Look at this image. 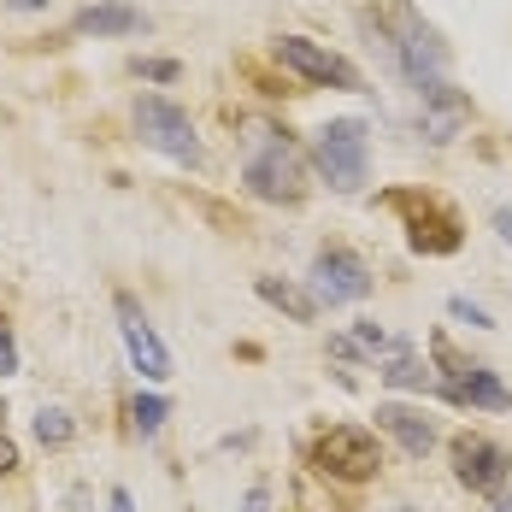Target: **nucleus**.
I'll list each match as a JSON object with an SVG mask.
<instances>
[{"label": "nucleus", "mask_w": 512, "mask_h": 512, "mask_svg": "<svg viewBox=\"0 0 512 512\" xmlns=\"http://www.w3.org/2000/svg\"><path fill=\"white\" fill-rule=\"evenodd\" d=\"M418 101H424V142H436V148L454 142L465 130V118H471V101H465L454 83H436V89H424Z\"/></svg>", "instance_id": "nucleus-12"}, {"label": "nucleus", "mask_w": 512, "mask_h": 512, "mask_svg": "<svg viewBox=\"0 0 512 512\" xmlns=\"http://www.w3.org/2000/svg\"><path fill=\"white\" fill-rule=\"evenodd\" d=\"M36 442H42V448H65V442H71V412L65 407L36 412Z\"/></svg>", "instance_id": "nucleus-17"}, {"label": "nucleus", "mask_w": 512, "mask_h": 512, "mask_svg": "<svg viewBox=\"0 0 512 512\" xmlns=\"http://www.w3.org/2000/svg\"><path fill=\"white\" fill-rule=\"evenodd\" d=\"M377 430H389L412 460H424V454L436 448V424H430V412L407 407V401H383V407H377Z\"/></svg>", "instance_id": "nucleus-13"}, {"label": "nucleus", "mask_w": 512, "mask_h": 512, "mask_svg": "<svg viewBox=\"0 0 512 512\" xmlns=\"http://www.w3.org/2000/svg\"><path fill=\"white\" fill-rule=\"evenodd\" d=\"M71 30H77V36H136V30H142V12L124 6V0H106V6H83V12L71 18Z\"/></svg>", "instance_id": "nucleus-14"}, {"label": "nucleus", "mask_w": 512, "mask_h": 512, "mask_svg": "<svg viewBox=\"0 0 512 512\" xmlns=\"http://www.w3.org/2000/svg\"><path fill=\"white\" fill-rule=\"evenodd\" d=\"M118 330H124L130 365H136L148 383H165V377H171V348L159 342V330L148 324V312L136 307V295H118Z\"/></svg>", "instance_id": "nucleus-11"}, {"label": "nucleus", "mask_w": 512, "mask_h": 512, "mask_svg": "<svg viewBox=\"0 0 512 512\" xmlns=\"http://www.w3.org/2000/svg\"><path fill=\"white\" fill-rule=\"evenodd\" d=\"M18 471V448H12V436L0 430V477H12Z\"/></svg>", "instance_id": "nucleus-22"}, {"label": "nucleus", "mask_w": 512, "mask_h": 512, "mask_svg": "<svg viewBox=\"0 0 512 512\" xmlns=\"http://www.w3.org/2000/svg\"><path fill=\"white\" fill-rule=\"evenodd\" d=\"M242 512H265V489H248V501H242Z\"/></svg>", "instance_id": "nucleus-25"}, {"label": "nucleus", "mask_w": 512, "mask_h": 512, "mask_svg": "<svg viewBox=\"0 0 512 512\" xmlns=\"http://www.w3.org/2000/svg\"><path fill=\"white\" fill-rule=\"evenodd\" d=\"M383 206L407 218V242L418 248V254H454V248L465 242L460 212L442 201V195H424V189H395V195H383Z\"/></svg>", "instance_id": "nucleus-3"}, {"label": "nucleus", "mask_w": 512, "mask_h": 512, "mask_svg": "<svg viewBox=\"0 0 512 512\" xmlns=\"http://www.w3.org/2000/svg\"><path fill=\"white\" fill-rule=\"evenodd\" d=\"M18 371V342H12V330L0 324V377H12Z\"/></svg>", "instance_id": "nucleus-20"}, {"label": "nucleus", "mask_w": 512, "mask_h": 512, "mask_svg": "<svg viewBox=\"0 0 512 512\" xmlns=\"http://www.w3.org/2000/svg\"><path fill=\"white\" fill-rule=\"evenodd\" d=\"M495 512H512V483H507V495H501V501H495Z\"/></svg>", "instance_id": "nucleus-27"}, {"label": "nucleus", "mask_w": 512, "mask_h": 512, "mask_svg": "<svg viewBox=\"0 0 512 512\" xmlns=\"http://www.w3.org/2000/svg\"><path fill=\"white\" fill-rule=\"evenodd\" d=\"M312 465L324 477H336V483H365V477H377L383 454H377V436L365 424H330L312 442Z\"/></svg>", "instance_id": "nucleus-6"}, {"label": "nucleus", "mask_w": 512, "mask_h": 512, "mask_svg": "<svg viewBox=\"0 0 512 512\" xmlns=\"http://www.w3.org/2000/svg\"><path fill=\"white\" fill-rule=\"evenodd\" d=\"M448 312H454L460 324H471V330H495V318H489V312H483V307H471V301H460V295L448 301Z\"/></svg>", "instance_id": "nucleus-19"}, {"label": "nucleus", "mask_w": 512, "mask_h": 512, "mask_svg": "<svg viewBox=\"0 0 512 512\" xmlns=\"http://www.w3.org/2000/svg\"><path fill=\"white\" fill-rule=\"evenodd\" d=\"M165 418H171V401H165V395H136V430H142V436H154Z\"/></svg>", "instance_id": "nucleus-18"}, {"label": "nucleus", "mask_w": 512, "mask_h": 512, "mask_svg": "<svg viewBox=\"0 0 512 512\" xmlns=\"http://www.w3.org/2000/svg\"><path fill=\"white\" fill-rule=\"evenodd\" d=\"M312 159H318V171H324V183L336 189V195H359L365 189V124L359 118H330L324 130H318V142H312Z\"/></svg>", "instance_id": "nucleus-5"}, {"label": "nucleus", "mask_w": 512, "mask_h": 512, "mask_svg": "<svg viewBox=\"0 0 512 512\" xmlns=\"http://www.w3.org/2000/svg\"><path fill=\"white\" fill-rule=\"evenodd\" d=\"M389 59L401 65V77H407L412 89L424 95V89H436V83H448V42L412 12L407 0L395 6V36H389Z\"/></svg>", "instance_id": "nucleus-2"}, {"label": "nucleus", "mask_w": 512, "mask_h": 512, "mask_svg": "<svg viewBox=\"0 0 512 512\" xmlns=\"http://www.w3.org/2000/svg\"><path fill=\"white\" fill-rule=\"evenodd\" d=\"M0 418H6V407H0Z\"/></svg>", "instance_id": "nucleus-29"}, {"label": "nucleus", "mask_w": 512, "mask_h": 512, "mask_svg": "<svg viewBox=\"0 0 512 512\" xmlns=\"http://www.w3.org/2000/svg\"><path fill=\"white\" fill-rule=\"evenodd\" d=\"M383 383H395V389H424V383H430V371L401 348V354H389V365H383Z\"/></svg>", "instance_id": "nucleus-16"}, {"label": "nucleus", "mask_w": 512, "mask_h": 512, "mask_svg": "<svg viewBox=\"0 0 512 512\" xmlns=\"http://www.w3.org/2000/svg\"><path fill=\"white\" fill-rule=\"evenodd\" d=\"M71 507H77V512H83V495H71Z\"/></svg>", "instance_id": "nucleus-28"}, {"label": "nucleus", "mask_w": 512, "mask_h": 512, "mask_svg": "<svg viewBox=\"0 0 512 512\" xmlns=\"http://www.w3.org/2000/svg\"><path fill=\"white\" fill-rule=\"evenodd\" d=\"M430 354L442 365V395L454 401V407H477V412H507L512 407V389L489 371V365H477V359H465L448 336H436L430 342Z\"/></svg>", "instance_id": "nucleus-4"}, {"label": "nucleus", "mask_w": 512, "mask_h": 512, "mask_svg": "<svg viewBox=\"0 0 512 512\" xmlns=\"http://www.w3.org/2000/svg\"><path fill=\"white\" fill-rule=\"evenodd\" d=\"M454 477H460L471 495H501L512 483V454L501 442L477 436V430H460L454 436Z\"/></svg>", "instance_id": "nucleus-8"}, {"label": "nucleus", "mask_w": 512, "mask_h": 512, "mask_svg": "<svg viewBox=\"0 0 512 512\" xmlns=\"http://www.w3.org/2000/svg\"><path fill=\"white\" fill-rule=\"evenodd\" d=\"M248 142H254V148H248V165H242L248 195H259V201H283V206L307 201V165H301V154L289 148V136H277V130L259 124Z\"/></svg>", "instance_id": "nucleus-1"}, {"label": "nucleus", "mask_w": 512, "mask_h": 512, "mask_svg": "<svg viewBox=\"0 0 512 512\" xmlns=\"http://www.w3.org/2000/svg\"><path fill=\"white\" fill-rule=\"evenodd\" d=\"M495 230H501V242L512 248V206H501V212H495Z\"/></svg>", "instance_id": "nucleus-24"}, {"label": "nucleus", "mask_w": 512, "mask_h": 512, "mask_svg": "<svg viewBox=\"0 0 512 512\" xmlns=\"http://www.w3.org/2000/svg\"><path fill=\"white\" fill-rule=\"evenodd\" d=\"M318 307H348V301H365L371 295V271L365 259H354L348 248H324L312 259V289H307Z\"/></svg>", "instance_id": "nucleus-10"}, {"label": "nucleus", "mask_w": 512, "mask_h": 512, "mask_svg": "<svg viewBox=\"0 0 512 512\" xmlns=\"http://www.w3.org/2000/svg\"><path fill=\"white\" fill-rule=\"evenodd\" d=\"M142 77H154V83H171V77H177V65H171V59H142Z\"/></svg>", "instance_id": "nucleus-21"}, {"label": "nucleus", "mask_w": 512, "mask_h": 512, "mask_svg": "<svg viewBox=\"0 0 512 512\" xmlns=\"http://www.w3.org/2000/svg\"><path fill=\"white\" fill-rule=\"evenodd\" d=\"M106 512H136V501H130V489H112V495H106Z\"/></svg>", "instance_id": "nucleus-23"}, {"label": "nucleus", "mask_w": 512, "mask_h": 512, "mask_svg": "<svg viewBox=\"0 0 512 512\" xmlns=\"http://www.w3.org/2000/svg\"><path fill=\"white\" fill-rule=\"evenodd\" d=\"M6 6H12V12H42L48 0H6Z\"/></svg>", "instance_id": "nucleus-26"}, {"label": "nucleus", "mask_w": 512, "mask_h": 512, "mask_svg": "<svg viewBox=\"0 0 512 512\" xmlns=\"http://www.w3.org/2000/svg\"><path fill=\"white\" fill-rule=\"evenodd\" d=\"M254 289H259V301H271L277 312H289L295 324H312V318H318V301H312L307 289H295V283H283V277H259Z\"/></svg>", "instance_id": "nucleus-15"}, {"label": "nucleus", "mask_w": 512, "mask_h": 512, "mask_svg": "<svg viewBox=\"0 0 512 512\" xmlns=\"http://www.w3.org/2000/svg\"><path fill=\"white\" fill-rule=\"evenodd\" d=\"M401 512H412V507H401Z\"/></svg>", "instance_id": "nucleus-30"}, {"label": "nucleus", "mask_w": 512, "mask_h": 512, "mask_svg": "<svg viewBox=\"0 0 512 512\" xmlns=\"http://www.w3.org/2000/svg\"><path fill=\"white\" fill-rule=\"evenodd\" d=\"M136 136L165 159H183V165H201V136H195V124H189V112L177 101H165V95H142L136 101Z\"/></svg>", "instance_id": "nucleus-7"}, {"label": "nucleus", "mask_w": 512, "mask_h": 512, "mask_svg": "<svg viewBox=\"0 0 512 512\" xmlns=\"http://www.w3.org/2000/svg\"><path fill=\"white\" fill-rule=\"evenodd\" d=\"M277 59H283L295 77L318 83V89H348V95H354V89H365L354 65H348L342 53H330L324 42H312V36H283V42H277Z\"/></svg>", "instance_id": "nucleus-9"}]
</instances>
